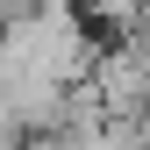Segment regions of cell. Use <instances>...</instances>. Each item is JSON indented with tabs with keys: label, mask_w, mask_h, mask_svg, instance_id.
<instances>
[{
	"label": "cell",
	"mask_w": 150,
	"mask_h": 150,
	"mask_svg": "<svg viewBox=\"0 0 150 150\" xmlns=\"http://www.w3.org/2000/svg\"><path fill=\"white\" fill-rule=\"evenodd\" d=\"M136 7H143V0H93L100 22H129V29H136Z\"/></svg>",
	"instance_id": "obj_1"
}]
</instances>
